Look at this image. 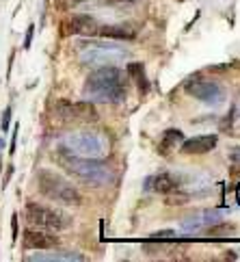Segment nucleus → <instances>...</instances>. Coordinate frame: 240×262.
<instances>
[{
  "mask_svg": "<svg viewBox=\"0 0 240 262\" xmlns=\"http://www.w3.org/2000/svg\"><path fill=\"white\" fill-rule=\"evenodd\" d=\"M61 152L85 158H104L108 154V139L100 133H67L59 141Z\"/></svg>",
  "mask_w": 240,
  "mask_h": 262,
  "instance_id": "obj_3",
  "label": "nucleus"
},
{
  "mask_svg": "<svg viewBox=\"0 0 240 262\" xmlns=\"http://www.w3.org/2000/svg\"><path fill=\"white\" fill-rule=\"evenodd\" d=\"M173 236H175V232L164 230V232H156V234H152V238H150V241H154V243H158V241H171Z\"/></svg>",
  "mask_w": 240,
  "mask_h": 262,
  "instance_id": "obj_21",
  "label": "nucleus"
},
{
  "mask_svg": "<svg viewBox=\"0 0 240 262\" xmlns=\"http://www.w3.org/2000/svg\"><path fill=\"white\" fill-rule=\"evenodd\" d=\"M0 167H3V165H0Z\"/></svg>",
  "mask_w": 240,
  "mask_h": 262,
  "instance_id": "obj_29",
  "label": "nucleus"
},
{
  "mask_svg": "<svg viewBox=\"0 0 240 262\" xmlns=\"http://www.w3.org/2000/svg\"><path fill=\"white\" fill-rule=\"evenodd\" d=\"M188 202V195H184V193H175V191H171V193H167V206H184Z\"/></svg>",
  "mask_w": 240,
  "mask_h": 262,
  "instance_id": "obj_19",
  "label": "nucleus"
},
{
  "mask_svg": "<svg viewBox=\"0 0 240 262\" xmlns=\"http://www.w3.org/2000/svg\"><path fill=\"white\" fill-rule=\"evenodd\" d=\"M130 57V52L122 46L108 43V41H82L78 50V59L82 65L91 68H102V65H115Z\"/></svg>",
  "mask_w": 240,
  "mask_h": 262,
  "instance_id": "obj_5",
  "label": "nucleus"
},
{
  "mask_svg": "<svg viewBox=\"0 0 240 262\" xmlns=\"http://www.w3.org/2000/svg\"><path fill=\"white\" fill-rule=\"evenodd\" d=\"M22 245L24 249H37V251H48L54 249L59 245V238L50 232H43V230H26L24 236H22Z\"/></svg>",
  "mask_w": 240,
  "mask_h": 262,
  "instance_id": "obj_10",
  "label": "nucleus"
},
{
  "mask_svg": "<svg viewBox=\"0 0 240 262\" xmlns=\"http://www.w3.org/2000/svg\"><path fill=\"white\" fill-rule=\"evenodd\" d=\"M217 219H219L217 210H199V212H195V214H190V217L184 219L182 228L188 230V232H197V230L206 228V226H212Z\"/></svg>",
  "mask_w": 240,
  "mask_h": 262,
  "instance_id": "obj_13",
  "label": "nucleus"
},
{
  "mask_svg": "<svg viewBox=\"0 0 240 262\" xmlns=\"http://www.w3.org/2000/svg\"><path fill=\"white\" fill-rule=\"evenodd\" d=\"M184 89H186L188 96H193L199 102H204V104H208V106H221L227 98L223 85H219V82L212 80V78H204L201 74L190 76L186 80V85H184Z\"/></svg>",
  "mask_w": 240,
  "mask_h": 262,
  "instance_id": "obj_7",
  "label": "nucleus"
},
{
  "mask_svg": "<svg viewBox=\"0 0 240 262\" xmlns=\"http://www.w3.org/2000/svg\"><path fill=\"white\" fill-rule=\"evenodd\" d=\"M11 113H13V108H11V106H7V108H5V113H3V121H0V130H3V133H7V130H9Z\"/></svg>",
  "mask_w": 240,
  "mask_h": 262,
  "instance_id": "obj_22",
  "label": "nucleus"
},
{
  "mask_svg": "<svg viewBox=\"0 0 240 262\" xmlns=\"http://www.w3.org/2000/svg\"><path fill=\"white\" fill-rule=\"evenodd\" d=\"M37 186H39V191L52 202H59V204H65V206H80L82 204L80 191L71 182H67L63 176L54 173V171L41 169L37 173Z\"/></svg>",
  "mask_w": 240,
  "mask_h": 262,
  "instance_id": "obj_4",
  "label": "nucleus"
},
{
  "mask_svg": "<svg viewBox=\"0 0 240 262\" xmlns=\"http://www.w3.org/2000/svg\"><path fill=\"white\" fill-rule=\"evenodd\" d=\"M98 35L106 37V39H134L136 31L130 24H106V26H100Z\"/></svg>",
  "mask_w": 240,
  "mask_h": 262,
  "instance_id": "obj_14",
  "label": "nucleus"
},
{
  "mask_svg": "<svg viewBox=\"0 0 240 262\" xmlns=\"http://www.w3.org/2000/svg\"><path fill=\"white\" fill-rule=\"evenodd\" d=\"M54 111H57V115L61 119H67V121H95L98 119V111L91 102L59 100Z\"/></svg>",
  "mask_w": 240,
  "mask_h": 262,
  "instance_id": "obj_8",
  "label": "nucleus"
},
{
  "mask_svg": "<svg viewBox=\"0 0 240 262\" xmlns=\"http://www.w3.org/2000/svg\"><path fill=\"white\" fill-rule=\"evenodd\" d=\"M104 5H124V3H130V0H100Z\"/></svg>",
  "mask_w": 240,
  "mask_h": 262,
  "instance_id": "obj_27",
  "label": "nucleus"
},
{
  "mask_svg": "<svg viewBox=\"0 0 240 262\" xmlns=\"http://www.w3.org/2000/svg\"><path fill=\"white\" fill-rule=\"evenodd\" d=\"M82 3H89V0H54V5H57L59 11H69V9L78 7Z\"/></svg>",
  "mask_w": 240,
  "mask_h": 262,
  "instance_id": "obj_20",
  "label": "nucleus"
},
{
  "mask_svg": "<svg viewBox=\"0 0 240 262\" xmlns=\"http://www.w3.org/2000/svg\"><path fill=\"white\" fill-rule=\"evenodd\" d=\"M229 161L236 163V165H240V145L232 147V152H229Z\"/></svg>",
  "mask_w": 240,
  "mask_h": 262,
  "instance_id": "obj_24",
  "label": "nucleus"
},
{
  "mask_svg": "<svg viewBox=\"0 0 240 262\" xmlns=\"http://www.w3.org/2000/svg\"><path fill=\"white\" fill-rule=\"evenodd\" d=\"M11 238L13 241L17 238V214H13V217H11Z\"/></svg>",
  "mask_w": 240,
  "mask_h": 262,
  "instance_id": "obj_26",
  "label": "nucleus"
},
{
  "mask_svg": "<svg viewBox=\"0 0 240 262\" xmlns=\"http://www.w3.org/2000/svg\"><path fill=\"white\" fill-rule=\"evenodd\" d=\"M26 260H41V262H80V260H85V256L76 254V251H59V254H37V256H29Z\"/></svg>",
  "mask_w": 240,
  "mask_h": 262,
  "instance_id": "obj_16",
  "label": "nucleus"
},
{
  "mask_svg": "<svg viewBox=\"0 0 240 262\" xmlns=\"http://www.w3.org/2000/svg\"><path fill=\"white\" fill-rule=\"evenodd\" d=\"M98 29H100V24L91 15H85V13L69 15L67 20L61 22V35L63 37H69V35H98Z\"/></svg>",
  "mask_w": 240,
  "mask_h": 262,
  "instance_id": "obj_9",
  "label": "nucleus"
},
{
  "mask_svg": "<svg viewBox=\"0 0 240 262\" xmlns=\"http://www.w3.org/2000/svg\"><path fill=\"white\" fill-rule=\"evenodd\" d=\"M33 33H35V26L31 24V26H29V33H26V39H24V50L31 48V43H33Z\"/></svg>",
  "mask_w": 240,
  "mask_h": 262,
  "instance_id": "obj_23",
  "label": "nucleus"
},
{
  "mask_svg": "<svg viewBox=\"0 0 240 262\" xmlns=\"http://www.w3.org/2000/svg\"><path fill=\"white\" fill-rule=\"evenodd\" d=\"M236 202H238V204H240V182H238V184H236Z\"/></svg>",
  "mask_w": 240,
  "mask_h": 262,
  "instance_id": "obj_28",
  "label": "nucleus"
},
{
  "mask_svg": "<svg viewBox=\"0 0 240 262\" xmlns=\"http://www.w3.org/2000/svg\"><path fill=\"white\" fill-rule=\"evenodd\" d=\"M128 76H130L134 82H136V85H138V91H141V93H145L147 91V87H150V85H147V78H145V68H143V63H128Z\"/></svg>",
  "mask_w": 240,
  "mask_h": 262,
  "instance_id": "obj_17",
  "label": "nucleus"
},
{
  "mask_svg": "<svg viewBox=\"0 0 240 262\" xmlns=\"http://www.w3.org/2000/svg\"><path fill=\"white\" fill-rule=\"evenodd\" d=\"M236 234V226L234 223H212V226L206 230V236L210 238H225Z\"/></svg>",
  "mask_w": 240,
  "mask_h": 262,
  "instance_id": "obj_18",
  "label": "nucleus"
},
{
  "mask_svg": "<svg viewBox=\"0 0 240 262\" xmlns=\"http://www.w3.org/2000/svg\"><path fill=\"white\" fill-rule=\"evenodd\" d=\"M182 141H184V133H182V130H178V128L164 130V135H162L160 143H158V154L167 156L171 149H175V147H178V143H182Z\"/></svg>",
  "mask_w": 240,
  "mask_h": 262,
  "instance_id": "obj_15",
  "label": "nucleus"
},
{
  "mask_svg": "<svg viewBox=\"0 0 240 262\" xmlns=\"http://www.w3.org/2000/svg\"><path fill=\"white\" fill-rule=\"evenodd\" d=\"M17 130H20V126L13 128V137H11V145H9V154H15V143H17Z\"/></svg>",
  "mask_w": 240,
  "mask_h": 262,
  "instance_id": "obj_25",
  "label": "nucleus"
},
{
  "mask_svg": "<svg viewBox=\"0 0 240 262\" xmlns=\"http://www.w3.org/2000/svg\"><path fill=\"white\" fill-rule=\"evenodd\" d=\"M219 143V137L217 135H199V137H193V139H186V141H182V152L184 154H208L212 149L217 147Z\"/></svg>",
  "mask_w": 240,
  "mask_h": 262,
  "instance_id": "obj_11",
  "label": "nucleus"
},
{
  "mask_svg": "<svg viewBox=\"0 0 240 262\" xmlns=\"http://www.w3.org/2000/svg\"><path fill=\"white\" fill-rule=\"evenodd\" d=\"M59 163L74 178L87 182L89 186H106L115 180V171L110 169L102 158H85V156H74L67 152H61Z\"/></svg>",
  "mask_w": 240,
  "mask_h": 262,
  "instance_id": "obj_2",
  "label": "nucleus"
},
{
  "mask_svg": "<svg viewBox=\"0 0 240 262\" xmlns=\"http://www.w3.org/2000/svg\"><path fill=\"white\" fill-rule=\"evenodd\" d=\"M147 189H152V191L160 193V195H167L171 191H178L180 189V180L173 173L162 171V173H158V176H154V178L147 180Z\"/></svg>",
  "mask_w": 240,
  "mask_h": 262,
  "instance_id": "obj_12",
  "label": "nucleus"
},
{
  "mask_svg": "<svg viewBox=\"0 0 240 262\" xmlns=\"http://www.w3.org/2000/svg\"><path fill=\"white\" fill-rule=\"evenodd\" d=\"M24 214H26V221L35 228H41V230H52V232H61V230H67L71 226V217L65 214L63 210L57 208H50V206H43V204H37V202H29L24 206Z\"/></svg>",
  "mask_w": 240,
  "mask_h": 262,
  "instance_id": "obj_6",
  "label": "nucleus"
},
{
  "mask_svg": "<svg viewBox=\"0 0 240 262\" xmlns=\"http://www.w3.org/2000/svg\"><path fill=\"white\" fill-rule=\"evenodd\" d=\"M128 93L126 72L115 65H102L89 74L85 82V96L95 102H122Z\"/></svg>",
  "mask_w": 240,
  "mask_h": 262,
  "instance_id": "obj_1",
  "label": "nucleus"
}]
</instances>
